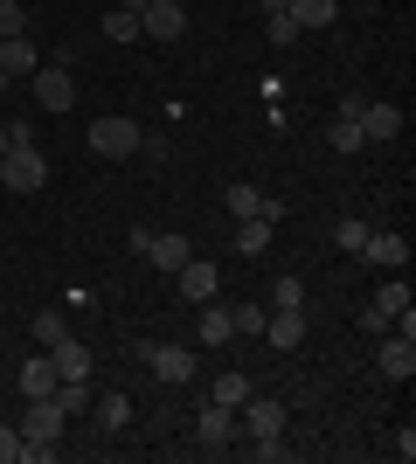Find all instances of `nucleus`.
<instances>
[{
	"label": "nucleus",
	"instance_id": "30",
	"mask_svg": "<svg viewBox=\"0 0 416 464\" xmlns=\"http://www.w3.org/2000/svg\"><path fill=\"white\" fill-rule=\"evenodd\" d=\"M264 319H271V305H237L229 312V333H264Z\"/></svg>",
	"mask_w": 416,
	"mask_h": 464
},
{
	"label": "nucleus",
	"instance_id": "12",
	"mask_svg": "<svg viewBox=\"0 0 416 464\" xmlns=\"http://www.w3.org/2000/svg\"><path fill=\"white\" fill-rule=\"evenodd\" d=\"M375 361H382V374H389V382H410V374H416V340H410V333H389Z\"/></svg>",
	"mask_w": 416,
	"mask_h": 464
},
{
	"label": "nucleus",
	"instance_id": "35",
	"mask_svg": "<svg viewBox=\"0 0 416 464\" xmlns=\"http://www.w3.org/2000/svg\"><path fill=\"white\" fill-rule=\"evenodd\" d=\"M292 35H298L292 14H271V42H277V49H292Z\"/></svg>",
	"mask_w": 416,
	"mask_h": 464
},
{
	"label": "nucleus",
	"instance_id": "28",
	"mask_svg": "<svg viewBox=\"0 0 416 464\" xmlns=\"http://www.w3.org/2000/svg\"><path fill=\"white\" fill-rule=\"evenodd\" d=\"M104 35L111 42H139V14L132 7H111V14H104Z\"/></svg>",
	"mask_w": 416,
	"mask_h": 464
},
{
	"label": "nucleus",
	"instance_id": "19",
	"mask_svg": "<svg viewBox=\"0 0 416 464\" xmlns=\"http://www.w3.org/2000/svg\"><path fill=\"white\" fill-rule=\"evenodd\" d=\"M195 333H201V347H229V340H237V333H229V305H216V298H208Z\"/></svg>",
	"mask_w": 416,
	"mask_h": 464
},
{
	"label": "nucleus",
	"instance_id": "24",
	"mask_svg": "<svg viewBox=\"0 0 416 464\" xmlns=\"http://www.w3.org/2000/svg\"><path fill=\"white\" fill-rule=\"evenodd\" d=\"M28 333H35V347L49 353L56 340H70V319H63V312H35V326H28Z\"/></svg>",
	"mask_w": 416,
	"mask_h": 464
},
{
	"label": "nucleus",
	"instance_id": "15",
	"mask_svg": "<svg viewBox=\"0 0 416 464\" xmlns=\"http://www.w3.org/2000/svg\"><path fill=\"white\" fill-rule=\"evenodd\" d=\"M264 340H271L277 353H292L298 340H305V312H271V319H264Z\"/></svg>",
	"mask_w": 416,
	"mask_h": 464
},
{
	"label": "nucleus",
	"instance_id": "2",
	"mask_svg": "<svg viewBox=\"0 0 416 464\" xmlns=\"http://www.w3.org/2000/svg\"><path fill=\"white\" fill-rule=\"evenodd\" d=\"M0 180H7V194H42L49 160H42L35 146H7V153H0Z\"/></svg>",
	"mask_w": 416,
	"mask_h": 464
},
{
	"label": "nucleus",
	"instance_id": "37",
	"mask_svg": "<svg viewBox=\"0 0 416 464\" xmlns=\"http://www.w3.org/2000/svg\"><path fill=\"white\" fill-rule=\"evenodd\" d=\"M0 153H7V125H0Z\"/></svg>",
	"mask_w": 416,
	"mask_h": 464
},
{
	"label": "nucleus",
	"instance_id": "32",
	"mask_svg": "<svg viewBox=\"0 0 416 464\" xmlns=\"http://www.w3.org/2000/svg\"><path fill=\"white\" fill-rule=\"evenodd\" d=\"M326 139H334L340 153H361V146H368V139H361V125H354V118H334V132H326Z\"/></svg>",
	"mask_w": 416,
	"mask_h": 464
},
{
	"label": "nucleus",
	"instance_id": "34",
	"mask_svg": "<svg viewBox=\"0 0 416 464\" xmlns=\"http://www.w3.org/2000/svg\"><path fill=\"white\" fill-rule=\"evenodd\" d=\"M21 444H28V437H21L15 423H0V464H21Z\"/></svg>",
	"mask_w": 416,
	"mask_h": 464
},
{
	"label": "nucleus",
	"instance_id": "38",
	"mask_svg": "<svg viewBox=\"0 0 416 464\" xmlns=\"http://www.w3.org/2000/svg\"><path fill=\"white\" fill-rule=\"evenodd\" d=\"M0 91H7V77H0Z\"/></svg>",
	"mask_w": 416,
	"mask_h": 464
},
{
	"label": "nucleus",
	"instance_id": "8",
	"mask_svg": "<svg viewBox=\"0 0 416 464\" xmlns=\"http://www.w3.org/2000/svg\"><path fill=\"white\" fill-rule=\"evenodd\" d=\"M195 437H201V450H229V444H237V409L208 402V409L195 416Z\"/></svg>",
	"mask_w": 416,
	"mask_h": 464
},
{
	"label": "nucleus",
	"instance_id": "31",
	"mask_svg": "<svg viewBox=\"0 0 416 464\" xmlns=\"http://www.w3.org/2000/svg\"><path fill=\"white\" fill-rule=\"evenodd\" d=\"M7 35H28V7L21 0H0V42Z\"/></svg>",
	"mask_w": 416,
	"mask_h": 464
},
{
	"label": "nucleus",
	"instance_id": "27",
	"mask_svg": "<svg viewBox=\"0 0 416 464\" xmlns=\"http://www.w3.org/2000/svg\"><path fill=\"white\" fill-rule=\"evenodd\" d=\"M257 208H264V194L250 188V180H237V188H229V215H237V222H250Z\"/></svg>",
	"mask_w": 416,
	"mask_h": 464
},
{
	"label": "nucleus",
	"instance_id": "17",
	"mask_svg": "<svg viewBox=\"0 0 416 464\" xmlns=\"http://www.w3.org/2000/svg\"><path fill=\"white\" fill-rule=\"evenodd\" d=\"M49 361H56V374H63V382L91 374V347H83V340H56V347H49Z\"/></svg>",
	"mask_w": 416,
	"mask_h": 464
},
{
	"label": "nucleus",
	"instance_id": "22",
	"mask_svg": "<svg viewBox=\"0 0 416 464\" xmlns=\"http://www.w3.org/2000/svg\"><path fill=\"white\" fill-rule=\"evenodd\" d=\"M91 402H98V388H91V374H77V382H56V409H63V416H83Z\"/></svg>",
	"mask_w": 416,
	"mask_h": 464
},
{
	"label": "nucleus",
	"instance_id": "16",
	"mask_svg": "<svg viewBox=\"0 0 416 464\" xmlns=\"http://www.w3.org/2000/svg\"><path fill=\"white\" fill-rule=\"evenodd\" d=\"M146 256H153V264H160V271H167V277H174L180 271V264H188V256H195V250H188V236H153V243H146Z\"/></svg>",
	"mask_w": 416,
	"mask_h": 464
},
{
	"label": "nucleus",
	"instance_id": "5",
	"mask_svg": "<svg viewBox=\"0 0 416 464\" xmlns=\"http://www.w3.org/2000/svg\"><path fill=\"white\" fill-rule=\"evenodd\" d=\"M139 35L180 42V35H188V7H180V0H146V7H139Z\"/></svg>",
	"mask_w": 416,
	"mask_h": 464
},
{
	"label": "nucleus",
	"instance_id": "11",
	"mask_svg": "<svg viewBox=\"0 0 416 464\" xmlns=\"http://www.w3.org/2000/svg\"><path fill=\"white\" fill-rule=\"evenodd\" d=\"M354 125H361V139H368V146H389V139L402 132V111H396V104H361Z\"/></svg>",
	"mask_w": 416,
	"mask_h": 464
},
{
	"label": "nucleus",
	"instance_id": "26",
	"mask_svg": "<svg viewBox=\"0 0 416 464\" xmlns=\"http://www.w3.org/2000/svg\"><path fill=\"white\" fill-rule=\"evenodd\" d=\"M271 312H305V285H298V277H277L271 285Z\"/></svg>",
	"mask_w": 416,
	"mask_h": 464
},
{
	"label": "nucleus",
	"instance_id": "10",
	"mask_svg": "<svg viewBox=\"0 0 416 464\" xmlns=\"http://www.w3.org/2000/svg\"><path fill=\"white\" fill-rule=\"evenodd\" d=\"M174 277H180V298H188V305H208V298L222 291V271H216V264H201V256H188Z\"/></svg>",
	"mask_w": 416,
	"mask_h": 464
},
{
	"label": "nucleus",
	"instance_id": "13",
	"mask_svg": "<svg viewBox=\"0 0 416 464\" xmlns=\"http://www.w3.org/2000/svg\"><path fill=\"white\" fill-rule=\"evenodd\" d=\"M35 70H42V49L28 35H7V42H0V77H35Z\"/></svg>",
	"mask_w": 416,
	"mask_h": 464
},
{
	"label": "nucleus",
	"instance_id": "6",
	"mask_svg": "<svg viewBox=\"0 0 416 464\" xmlns=\"http://www.w3.org/2000/svg\"><path fill=\"white\" fill-rule=\"evenodd\" d=\"M63 430H70V416L56 409V395L28 402V416H21V437H28V444H63Z\"/></svg>",
	"mask_w": 416,
	"mask_h": 464
},
{
	"label": "nucleus",
	"instance_id": "25",
	"mask_svg": "<svg viewBox=\"0 0 416 464\" xmlns=\"http://www.w3.org/2000/svg\"><path fill=\"white\" fill-rule=\"evenodd\" d=\"M237 250H243V256H264V250H271V222H257V215H250V222H237Z\"/></svg>",
	"mask_w": 416,
	"mask_h": 464
},
{
	"label": "nucleus",
	"instance_id": "14",
	"mask_svg": "<svg viewBox=\"0 0 416 464\" xmlns=\"http://www.w3.org/2000/svg\"><path fill=\"white\" fill-rule=\"evenodd\" d=\"M56 361H49V353H35V361H28V368H21V402H42V395H56Z\"/></svg>",
	"mask_w": 416,
	"mask_h": 464
},
{
	"label": "nucleus",
	"instance_id": "18",
	"mask_svg": "<svg viewBox=\"0 0 416 464\" xmlns=\"http://www.w3.org/2000/svg\"><path fill=\"white\" fill-rule=\"evenodd\" d=\"M285 14H292V28H334V0H285Z\"/></svg>",
	"mask_w": 416,
	"mask_h": 464
},
{
	"label": "nucleus",
	"instance_id": "1",
	"mask_svg": "<svg viewBox=\"0 0 416 464\" xmlns=\"http://www.w3.org/2000/svg\"><path fill=\"white\" fill-rule=\"evenodd\" d=\"M139 125L125 111H104V118H91V153H104V160H132L139 153Z\"/></svg>",
	"mask_w": 416,
	"mask_h": 464
},
{
	"label": "nucleus",
	"instance_id": "29",
	"mask_svg": "<svg viewBox=\"0 0 416 464\" xmlns=\"http://www.w3.org/2000/svg\"><path fill=\"white\" fill-rule=\"evenodd\" d=\"M237 444L250 450V458H257V464H277V458H285V450H292V444H285V437H237Z\"/></svg>",
	"mask_w": 416,
	"mask_h": 464
},
{
	"label": "nucleus",
	"instance_id": "36",
	"mask_svg": "<svg viewBox=\"0 0 416 464\" xmlns=\"http://www.w3.org/2000/svg\"><path fill=\"white\" fill-rule=\"evenodd\" d=\"M257 7H264V14H285V0H257Z\"/></svg>",
	"mask_w": 416,
	"mask_h": 464
},
{
	"label": "nucleus",
	"instance_id": "7",
	"mask_svg": "<svg viewBox=\"0 0 416 464\" xmlns=\"http://www.w3.org/2000/svg\"><path fill=\"white\" fill-rule=\"evenodd\" d=\"M139 353H146V368H153L167 388H188V382H195V353H188V347H139Z\"/></svg>",
	"mask_w": 416,
	"mask_h": 464
},
{
	"label": "nucleus",
	"instance_id": "21",
	"mask_svg": "<svg viewBox=\"0 0 416 464\" xmlns=\"http://www.w3.org/2000/svg\"><path fill=\"white\" fill-rule=\"evenodd\" d=\"M91 409H98V423H104V430H125V423H132V395H125V388H104Z\"/></svg>",
	"mask_w": 416,
	"mask_h": 464
},
{
	"label": "nucleus",
	"instance_id": "3",
	"mask_svg": "<svg viewBox=\"0 0 416 464\" xmlns=\"http://www.w3.org/2000/svg\"><path fill=\"white\" fill-rule=\"evenodd\" d=\"M285 423H292V416H285L277 395H250V402L237 409V437H285Z\"/></svg>",
	"mask_w": 416,
	"mask_h": 464
},
{
	"label": "nucleus",
	"instance_id": "4",
	"mask_svg": "<svg viewBox=\"0 0 416 464\" xmlns=\"http://www.w3.org/2000/svg\"><path fill=\"white\" fill-rule=\"evenodd\" d=\"M28 83H35V104H42V111H70V104H77V77H70V63H42Z\"/></svg>",
	"mask_w": 416,
	"mask_h": 464
},
{
	"label": "nucleus",
	"instance_id": "9",
	"mask_svg": "<svg viewBox=\"0 0 416 464\" xmlns=\"http://www.w3.org/2000/svg\"><path fill=\"white\" fill-rule=\"evenodd\" d=\"M361 256H368V264H382V271H402V264H410V236H402V229H368Z\"/></svg>",
	"mask_w": 416,
	"mask_h": 464
},
{
	"label": "nucleus",
	"instance_id": "23",
	"mask_svg": "<svg viewBox=\"0 0 416 464\" xmlns=\"http://www.w3.org/2000/svg\"><path fill=\"white\" fill-rule=\"evenodd\" d=\"M375 312H382V319H389V326H396L402 312H410V285H402V277H389V285L375 291Z\"/></svg>",
	"mask_w": 416,
	"mask_h": 464
},
{
	"label": "nucleus",
	"instance_id": "20",
	"mask_svg": "<svg viewBox=\"0 0 416 464\" xmlns=\"http://www.w3.org/2000/svg\"><path fill=\"white\" fill-rule=\"evenodd\" d=\"M250 395H257L250 374H216V388H208V402H222V409H243Z\"/></svg>",
	"mask_w": 416,
	"mask_h": 464
},
{
	"label": "nucleus",
	"instance_id": "33",
	"mask_svg": "<svg viewBox=\"0 0 416 464\" xmlns=\"http://www.w3.org/2000/svg\"><path fill=\"white\" fill-rule=\"evenodd\" d=\"M334 243L361 256V243H368V222H354V215H347V222H334Z\"/></svg>",
	"mask_w": 416,
	"mask_h": 464
}]
</instances>
